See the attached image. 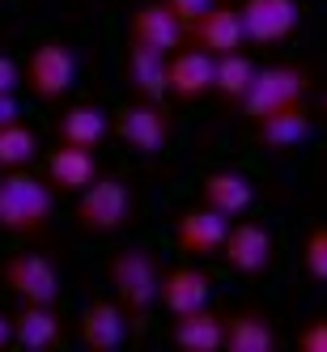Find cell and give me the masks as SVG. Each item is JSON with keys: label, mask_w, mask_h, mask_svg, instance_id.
I'll use <instances>...</instances> for the list:
<instances>
[{"label": "cell", "mask_w": 327, "mask_h": 352, "mask_svg": "<svg viewBox=\"0 0 327 352\" xmlns=\"http://www.w3.org/2000/svg\"><path fill=\"white\" fill-rule=\"evenodd\" d=\"M56 191L47 179H34L26 166L0 170V230L5 234H43L52 225Z\"/></svg>", "instance_id": "1"}, {"label": "cell", "mask_w": 327, "mask_h": 352, "mask_svg": "<svg viewBox=\"0 0 327 352\" xmlns=\"http://www.w3.org/2000/svg\"><path fill=\"white\" fill-rule=\"evenodd\" d=\"M72 221L81 234H115L132 221V191L119 174H94V179L77 191L72 204Z\"/></svg>", "instance_id": "2"}, {"label": "cell", "mask_w": 327, "mask_h": 352, "mask_svg": "<svg viewBox=\"0 0 327 352\" xmlns=\"http://www.w3.org/2000/svg\"><path fill=\"white\" fill-rule=\"evenodd\" d=\"M158 259L145 246H123L107 263V280L115 289V301L123 306V314H145L149 306H158Z\"/></svg>", "instance_id": "3"}, {"label": "cell", "mask_w": 327, "mask_h": 352, "mask_svg": "<svg viewBox=\"0 0 327 352\" xmlns=\"http://www.w3.org/2000/svg\"><path fill=\"white\" fill-rule=\"evenodd\" d=\"M306 85L310 77L302 72L297 64H268V68H255V77H251L246 94L238 98V111L246 123H255L272 111H281V107H293L306 98Z\"/></svg>", "instance_id": "4"}, {"label": "cell", "mask_w": 327, "mask_h": 352, "mask_svg": "<svg viewBox=\"0 0 327 352\" xmlns=\"http://www.w3.org/2000/svg\"><path fill=\"white\" fill-rule=\"evenodd\" d=\"M72 81H77V56H72L64 43H56V38L39 43L26 56V64H21V85H26L39 102H56V98H64L72 89Z\"/></svg>", "instance_id": "5"}, {"label": "cell", "mask_w": 327, "mask_h": 352, "mask_svg": "<svg viewBox=\"0 0 327 352\" xmlns=\"http://www.w3.org/2000/svg\"><path fill=\"white\" fill-rule=\"evenodd\" d=\"M0 280L21 301H39V306H56V297H60V272L47 255H39V250H17V255H9L0 263Z\"/></svg>", "instance_id": "6"}, {"label": "cell", "mask_w": 327, "mask_h": 352, "mask_svg": "<svg viewBox=\"0 0 327 352\" xmlns=\"http://www.w3.org/2000/svg\"><path fill=\"white\" fill-rule=\"evenodd\" d=\"M111 132L128 148H136L140 157H154V153H162L166 140H170V115L162 111V102H145V98H136V102L115 111Z\"/></svg>", "instance_id": "7"}, {"label": "cell", "mask_w": 327, "mask_h": 352, "mask_svg": "<svg viewBox=\"0 0 327 352\" xmlns=\"http://www.w3.org/2000/svg\"><path fill=\"white\" fill-rule=\"evenodd\" d=\"M225 230H230V217L213 212L209 204H196L174 217V246L187 259H213L225 242Z\"/></svg>", "instance_id": "8"}, {"label": "cell", "mask_w": 327, "mask_h": 352, "mask_svg": "<svg viewBox=\"0 0 327 352\" xmlns=\"http://www.w3.org/2000/svg\"><path fill=\"white\" fill-rule=\"evenodd\" d=\"M217 255L238 276H260L272 263V234L260 221H234L230 230H225V242H221Z\"/></svg>", "instance_id": "9"}, {"label": "cell", "mask_w": 327, "mask_h": 352, "mask_svg": "<svg viewBox=\"0 0 327 352\" xmlns=\"http://www.w3.org/2000/svg\"><path fill=\"white\" fill-rule=\"evenodd\" d=\"M238 21H242L246 43L255 47L285 43L297 30V0H242Z\"/></svg>", "instance_id": "10"}, {"label": "cell", "mask_w": 327, "mask_h": 352, "mask_svg": "<svg viewBox=\"0 0 327 352\" xmlns=\"http://www.w3.org/2000/svg\"><path fill=\"white\" fill-rule=\"evenodd\" d=\"M187 43L200 47V52H209V56L242 52V47H246V34H242L238 9H234V5H225V0H213V5L187 26Z\"/></svg>", "instance_id": "11"}, {"label": "cell", "mask_w": 327, "mask_h": 352, "mask_svg": "<svg viewBox=\"0 0 327 352\" xmlns=\"http://www.w3.org/2000/svg\"><path fill=\"white\" fill-rule=\"evenodd\" d=\"M213 64H217V56L183 43L179 52L166 56V94L174 102H196V98L213 94Z\"/></svg>", "instance_id": "12"}, {"label": "cell", "mask_w": 327, "mask_h": 352, "mask_svg": "<svg viewBox=\"0 0 327 352\" xmlns=\"http://www.w3.org/2000/svg\"><path fill=\"white\" fill-rule=\"evenodd\" d=\"M128 43L136 47H154V52H179V47L187 43L183 26L174 21V13L162 5V0H145V5H136L128 13Z\"/></svg>", "instance_id": "13"}, {"label": "cell", "mask_w": 327, "mask_h": 352, "mask_svg": "<svg viewBox=\"0 0 327 352\" xmlns=\"http://www.w3.org/2000/svg\"><path fill=\"white\" fill-rule=\"evenodd\" d=\"M209 297H213V276L200 267H170L158 276V306H166L174 318L209 306Z\"/></svg>", "instance_id": "14"}, {"label": "cell", "mask_w": 327, "mask_h": 352, "mask_svg": "<svg viewBox=\"0 0 327 352\" xmlns=\"http://www.w3.org/2000/svg\"><path fill=\"white\" fill-rule=\"evenodd\" d=\"M221 348L225 352H272L276 348V327L255 306L221 314Z\"/></svg>", "instance_id": "15"}, {"label": "cell", "mask_w": 327, "mask_h": 352, "mask_svg": "<svg viewBox=\"0 0 327 352\" xmlns=\"http://www.w3.org/2000/svg\"><path fill=\"white\" fill-rule=\"evenodd\" d=\"M123 340H128V314H123L119 301L94 297L81 310V344L89 352H115Z\"/></svg>", "instance_id": "16"}, {"label": "cell", "mask_w": 327, "mask_h": 352, "mask_svg": "<svg viewBox=\"0 0 327 352\" xmlns=\"http://www.w3.org/2000/svg\"><path fill=\"white\" fill-rule=\"evenodd\" d=\"M123 85H128L132 98L162 102L166 98V52L128 43V56H123Z\"/></svg>", "instance_id": "17"}, {"label": "cell", "mask_w": 327, "mask_h": 352, "mask_svg": "<svg viewBox=\"0 0 327 352\" xmlns=\"http://www.w3.org/2000/svg\"><path fill=\"white\" fill-rule=\"evenodd\" d=\"M310 132H315V123H310V111L302 107V102L281 107V111L255 119V136H260L264 148H272V153H289V148L306 144Z\"/></svg>", "instance_id": "18"}, {"label": "cell", "mask_w": 327, "mask_h": 352, "mask_svg": "<svg viewBox=\"0 0 327 352\" xmlns=\"http://www.w3.org/2000/svg\"><path fill=\"white\" fill-rule=\"evenodd\" d=\"M9 327H13V344L30 348V352L56 348L64 340V322H60L56 306H39V301H21V310L9 314Z\"/></svg>", "instance_id": "19"}, {"label": "cell", "mask_w": 327, "mask_h": 352, "mask_svg": "<svg viewBox=\"0 0 327 352\" xmlns=\"http://www.w3.org/2000/svg\"><path fill=\"white\" fill-rule=\"evenodd\" d=\"M200 204H209L221 217H242L255 204V187H251V179L238 170H213V174H204V183H200Z\"/></svg>", "instance_id": "20"}, {"label": "cell", "mask_w": 327, "mask_h": 352, "mask_svg": "<svg viewBox=\"0 0 327 352\" xmlns=\"http://www.w3.org/2000/svg\"><path fill=\"white\" fill-rule=\"evenodd\" d=\"M98 174V157L94 148H77V144H56L47 153V183L52 191H64V195H77L89 179Z\"/></svg>", "instance_id": "21"}, {"label": "cell", "mask_w": 327, "mask_h": 352, "mask_svg": "<svg viewBox=\"0 0 327 352\" xmlns=\"http://www.w3.org/2000/svg\"><path fill=\"white\" fill-rule=\"evenodd\" d=\"M111 132V119L103 115V107H89V102H77L68 107L60 119H56V140L60 144H77V148H98Z\"/></svg>", "instance_id": "22"}, {"label": "cell", "mask_w": 327, "mask_h": 352, "mask_svg": "<svg viewBox=\"0 0 327 352\" xmlns=\"http://www.w3.org/2000/svg\"><path fill=\"white\" fill-rule=\"evenodd\" d=\"M170 340L183 352H221V314L213 306H200L174 318Z\"/></svg>", "instance_id": "23"}, {"label": "cell", "mask_w": 327, "mask_h": 352, "mask_svg": "<svg viewBox=\"0 0 327 352\" xmlns=\"http://www.w3.org/2000/svg\"><path fill=\"white\" fill-rule=\"evenodd\" d=\"M251 77H255V64H251V56L225 52V56H217V64H213V94H221L230 107H238V98L246 94Z\"/></svg>", "instance_id": "24"}, {"label": "cell", "mask_w": 327, "mask_h": 352, "mask_svg": "<svg viewBox=\"0 0 327 352\" xmlns=\"http://www.w3.org/2000/svg\"><path fill=\"white\" fill-rule=\"evenodd\" d=\"M34 148H39V136H34V128H26L21 119L0 123V170L30 166V162H34Z\"/></svg>", "instance_id": "25"}, {"label": "cell", "mask_w": 327, "mask_h": 352, "mask_svg": "<svg viewBox=\"0 0 327 352\" xmlns=\"http://www.w3.org/2000/svg\"><path fill=\"white\" fill-rule=\"evenodd\" d=\"M302 272H306L315 285H327V225H315V230L302 238Z\"/></svg>", "instance_id": "26"}, {"label": "cell", "mask_w": 327, "mask_h": 352, "mask_svg": "<svg viewBox=\"0 0 327 352\" xmlns=\"http://www.w3.org/2000/svg\"><path fill=\"white\" fill-rule=\"evenodd\" d=\"M293 348H297V352H327V318L302 322L297 336H293Z\"/></svg>", "instance_id": "27"}, {"label": "cell", "mask_w": 327, "mask_h": 352, "mask_svg": "<svg viewBox=\"0 0 327 352\" xmlns=\"http://www.w3.org/2000/svg\"><path fill=\"white\" fill-rule=\"evenodd\" d=\"M162 5L174 13V21H179V26H183V34H187V26H191V21H196L200 13H204V9L213 5V0H162Z\"/></svg>", "instance_id": "28"}, {"label": "cell", "mask_w": 327, "mask_h": 352, "mask_svg": "<svg viewBox=\"0 0 327 352\" xmlns=\"http://www.w3.org/2000/svg\"><path fill=\"white\" fill-rule=\"evenodd\" d=\"M17 85H21V68L9 56H0V94H13Z\"/></svg>", "instance_id": "29"}, {"label": "cell", "mask_w": 327, "mask_h": 352, "mask_svg": "<svg viewBox=\"0 0 327 352\" xmlns=\"http://www.w3.org/2000/svg\"><path fill=\"white\" fill-rule=\"evenodd\" d=\"M9 119H17V98L0 94V123H9Z\"/></svg>", "instance_id": "30"}, {"label": "cell", "mask_w": 327, "mask_h": 352, "mask_svg": "<svg viewBox=\"0 0 327 352\" xmlns=\"http://www.w3.org/2000/svg\"><path fill=\"white\" fill-rule=\"evenodd\" d=\"M13 344V327H9V314L0 310V348H9Z\"/></svg>", "instance_id": "31"}, {"label": "cell", "mask_w": 327, "mask_h": 352, "mask_svg": "<svg viewBox=\"0 0 327 352\" xmlns=\"http://www.w3.org/2000/svg\"><path fill=\"white\" fill-rule=\"evenodd\" d=\"M323 111H327V98H323Z\"/></svg>", "instance_id": "32"}]
</instances>
